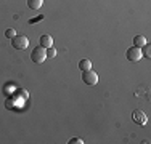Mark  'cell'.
Masks as SVG:
<instances>
[{
	"label": "cell",
	"mask_w": 151,
	"mask_h": 144,
	"mask_svg": "<svg viewBox=\"0 0 151 144\" xmlns=\"http://www.w3.org/2000/svg\"><path fill=\"white\" fill-rule=\"evenodd\" d=\"M146 38L143 37V35H137V37L134 38V46H138V48H142V46H145L146 45Z\"/></svg>",
	"instance_id": "cell-9"
},
{
	"label": "cell",
	"mask_w": 151,
	"mask_h": 144,
	"mask_svg": "<svg viewBox=\"0 0 151 144\" xmlns=\"http://www.w3.org/2000/svg\"><path fill=\"white\" fill-rule=\"evenodd\" d=\"M142 53L145 58H151V45L150 43H146L145 46H142Z\"/></svg>",
	"instance_id": "cell-10"
},
{
	"label": "cell",
	"mask_w": 151,
	"mask_h": 144,
	"mask_svg": "<svg viewBox=\"0 0 151 144\" xmlns=\"http://www.w3.org/2000/svg\"><path fill=\"white\" fill-rule=\"evenodd\" d=\"M79 69H81L82 72L92 69V61L90 59H81V61H79Z\"/></svg>",
	"instance_id": "cell-7"
},
{
	"label": "cell",
	"mask_w": 151,
	"mask_h": 144,
	"mask_svg": "<svg viewBox=\"0 0 151 144\" xmlns=\"http://www.w3.org/2000/svg\"><path fill=\"white\" fill-rule=\"evenodd\" d=\"M44 5V0H27V6L31 10H39Z\"/></svg>",
	"instance_id": "cell-8"
},
{
	"label": "cell",
	"mask_w": 151,
	"mask_h": 144,
	"mask_svg": "<svg viewBox=\"0 0 151 144\" xmlns=\"http://www.w3.org/2000/svg\"><path fill=\"white\" fill-rule=\"evenodd\" d=\"M125 56H127L129 61H132V63H137V61H140V59L143 58L142 48H138V46H130V48L127 50V53H125Z\"/></svg>",
	"instance_id": "cell-4"
},
{
	"label": "cell",
	"mask_w": 151,
	"mask_h": 144,
	"mask_svg": "<svg viewBox=\"0 0 151 144\" xmlns=\"http://www.w3.org/2000/svg\"><path fill=\"white\" fill-rule=\"evenodd\" d=\"M47 59V48L44 46H35L31 51V61L34 64H44Z\"/></svg>",
	"instance_id": "cell-1"
},
{
	"label": "cell",
	"mask_w": 151,
	"mask_h": 144,
	"mask_svg": "<svg viewBox=\"0 0 151 144\" xmlns=\"http://www.w3.org/2000/svg\"><path fill=\"white\" fill-rule=\"evenodd\" d=\"M40 19H42V16H39V18H34V19H31L29 23L32 24V23H35V21H40Z\"/></svg>",
	"instance_id": "cell-14"
},
{
	"label": "cell",
	"mask_w": 151,
	"mask_h": 144,
	"mask_svg": "<svg viewBox=\"0 0 151 144\" xmlns=\"http://www.w3.org/2000/svg\"><path fill=\"white\" fill-rule=\"evenodd\" d=\"M40 46H44V48L53 46V37H50V35H42L40 37Z\"/></svg>",
	"instance_id": "cell-6"
},
{
	"label": "cell",
	"mask_w": 151,
	"mask_h": 144,
	"mask_svg": "<svg viewBox=\"0 0 151 144\" xmlns=\"http://www.w3.org/2000/svg\"><path fill=\"white\" fill-rule=\"evenodd\" d=\"M15 35H16V31H15V29H6V31H5V37H6V38H13Z\"/></svg>",
	"instance_id": "cell-11"
},
{
	"label": "cell",
	"mask_w": 151,
	"mask_h": 144,
	"mask_svg": "<svg viewBox=\"0 0 151 144\" xmlns=\"http://www.w3.org/2000/svg\"><path fill=\"white\" fill-rule=\"evenodd\" d=\"M68 143H69V144H82L84 141H82L81 138H73V139H71V141H68Z\"/></svg>",
	"instance_id": "cell-13"
},
{
	"label": "cell",
	"mask_w": 151,
	"mask_h": 144,
	"mask_svg": "<svg viewBox=\"0 0 151 144\" xmlns=\"http://www.w3.org/2000/svg\"><path fill=\"white\" fill-rule=\"evenodd\" d=\"M82 80H84V83L93 86V85L98 83V74H96L95 71H92V69L84 71V74H82Z\"/></svg>",
	"instance_id": "cell-3"
},
{
	"label": "cell",
	"mask_w": 151,
	"mask_h": 144,
	"mask_svg": "<svg viewBox=\"0 0 151 144\" xmlns=\"http://www.w3.org/2000/svg\"><path fill=\"white\" fill-rule=\"evenodd\" d=\"M132 118H134V122L138 123V125H145L146 123V115H145V112H142V110H135L134 115H132Z\"/></svg>",
	"instance_id": "cell-5"
},
{
	"label": "cell",
	"mask_w": 151,
	"mask_h": 144,
	"mask_svg": "<svg viewBox=\"0 0 151 144\" xmlns=\"http://www.w3.org/2000/svg\"><path fill=\"white\" fill-rule=\"evenodd\" d=\"M55 56H56V50L53 48V46L47 48V58H55Z\"/></svg>",
	"instance_id": "cell-12"
},
{
	"label": "cell",
	"mask_w": 151,
	"mask_h": 144,
	"mask_svg": "<svg viewBox=\"0 0 151 144\" xmlns=\"http://www.w3.org/2000/svg\"><path fill=\"white\" fill-rule=\"evenodd\" d=\"M12 45L15 50H18V51H23V50H26L27 46H29V38H27L26 35H15V37L12 38Z\"/></svg>",
	"instance_id": "cell-2"
}]
</instances>
